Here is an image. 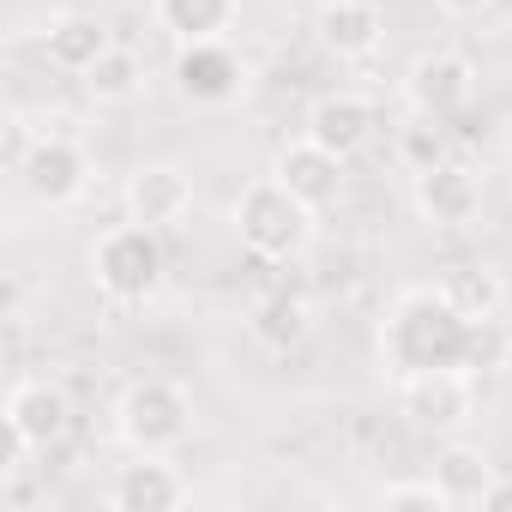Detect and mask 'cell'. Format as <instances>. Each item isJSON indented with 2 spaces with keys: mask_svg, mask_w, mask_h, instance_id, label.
<instances>
[{
  "mask_svg": "<svg viewBox=\"0 0 512 512\" xmlns=\"http://www.w3.org/2000/svg\"><path fill=\"white\" fill-rule=\"evenodd\" d=\"M380 506L386 512H446V494L434 488V476L428 482H392V488H380Z\"/></svg>",
  "mask_w": 512,
  "mask_h": 512,
  "instance_id": "24",
  "label": "cell"
},
{
  "mask_svg": "<svg viewBox=\"0 0 512 512\" xmlns=\"http://www.w3.org/2000/svg\"><path fill=\"white\" fill-rule=\"evenodd\" d=\"M193 211V175L181 163H139L127 175V217L133 223H151V229H169Z\"/></svg>",
  "mask_w": 512,
  "mask_h": 512,
  "instance_id": "11",
  "label": "cell"
},
{
  "mask_svg": "<svg viewBox=\"0 0 512 512\" xmlns=\"http://www.w3.org/2000/svg\"><path fill=\"white\" fill-rule=\"evenodd\" d=\"M181 500H187V476L163 464V452H133V464H121L109 482L115 512H175Z\"/></svg>",
  "mask_w": 512,
  "mask_h": 512,
  "instance_id": "12",
  "label": "cell"
},
{
  "mask_svg": "<svg viewBox=\"0 0 512 512\" xmlns=\"http://www.w3.org/2000/svg\"><path fill=\"white\" fill-rule=\"evenodd\" d=\"M163 272H169V260H163V241H157L151 223H133V217H127V223L103 229L97 247H91V278H97V290H103L109 302H121V308L151 302V296L163 290Z\"/></svg>",
  "mask_w": 512,
  "mask_h": 512,
  "instance_id": "3",
  "label": "cell"
},
{
  "mask_svg": "<svg viewBox=\"0 0 512 512\" xmlns=\"http://www.w3.org/2000/svg\"><path fill=\"white\" fill-rule=\"evenodd\" d=\"M500 482V470L488 464L482 446L470 440H446L434 452V488L446 494V506H488V488Z\"/></svg>",
  "mask_w": 512,
  "mask_h": 512,
  "instance_id": "17",
  "label": "cell"
},
{
  "mask_svg": "<svg viewBox=\"0 0 512 512\" xmlns=\"http://www.w3.org/2000/svg\"><path fill=\"white\" fill-rule=\"evenodd\" d=\"M398 410L416 422V428H464L470 410H476V374L464 368H440V374H416V380H398Z\"/></svg>",
  "mask_w": 512,
  "mask_h": 512,
  "instance_id": "9",
  "label": "cell"
},
{
  "mask_svg": "<svg viewBox=\"0 0 512 512\" xmlns=\"http://www.w3.org/2000/svg\"><path fill=\"white\" fill-rule=\"evenodd\" d=\"M272 175H278L302 205L326 211V205L338 199V187H344V157H332L326 145H314V139L302 133V139H290V145L272 157Z\"/></svg>",
  "mask_w": 512,
  "mask_h": 512,
  "instance_id": "14",
  "label": "cell"
},
{
  "mask_svg": "<svg viewBox=\"0 0 512 512\" xmlns=\"http://www.w3.org/2000/svg\"><path fill=\"white\" fill-rule=\"evenodd\" d=\"M85 79V91L97 97V103H133L139 97V85H145V61L127 49V43H115L91 73H79Z\"/></svg>",
  "mask_w": 512,
  "mask_h": 512,
  "instance_id": "20",
  "label": "cell"
},
{
  "mask_svg": "<svg viewBox=\"0 0 512 512\" xmlns=\"http://www.w3.org/2000/svg\"><path fill=\"white\" fill-rule=\"evenodd\" d=\"M434 7L446 13V19H470V13H482L488 0H434Z\"/></svg>",
  "mask_w": 512,
  "mask_h": 512,
  "instance_id": "25",
  "label": "cell"
},
{
  "mask_svg": "<svg viewBox=\"0 0 512 512\" xmlns=\"http://www.w3.org/2000/svg\"><path fill=\"white\" fill-rule=\"evenodd\" d=\"M488 506H512V482H506V476H500V482L488 488Z\"/></svg>",
  "mask_w": 512,
  "mask_h": 512,
  "instance_id": "26",
  "label": "cell"
},
{
  "mask_svg": "<svg viewBox=\"0 0 512 512\" xmlns=\"http://www.w3.org/2000/svg\"><path fill=\"white\" fill-rule=\"evenodd\" d=\"M247 85V67L229 43H181L175 55V97L193 109H229Z\"/></svg>",
  "mask_w": 512,
  "mask_h": 512,
  "instance_id": "7",
  "label": "cell"
},
{
  "mask_svg": "<svg viewBox=\"0 0 512 512\" xmlns=\"http://www.w3.org/2000/svg\"><path fill=\"white\" fill-rule=\"evenodd\" d=\"M314 37L338 61H368L386 43V19H380L374 0H326V7L314 13Z\"/></svg>",
  "mask_w": 512,
  "mask_h": 512,
  "instance_id": "13",
  "label": "cell"
},
{
  "mask_svg": "<svg viewBox=\"0 0 512 512\" xmlns=\"http://www.w3.org/2000/svg\"><path fill=\"white\" fill-rule=\"evenodd\" d=\"M235 235L260 260H296L314 241V205H302L278 175H260L235 199Z\"/></svg>",
  "mask_w": 512,
  "mask_h": 512,
  "instance_id": "2",
  "label": "cell"
},
{
  "mask_svg": "<svg viewBox=\"0 0 512 512\" xmlns=\"http://www.w3.org/2000/svg\"><path fill=\"white\" fill-rule=\"evenodd\" d=\"M404 97H410L416 115H428V121H452V115L470 109V97H476V67H470L458 49L416 55L410 73H404Z\"/></svg>",
  "mask_w": 512,
  "mask_h": 512,
  "instance_id": "8",
  "label": "cell"
},
{
  "mask_svg": "<svg viewBox=\"0 0 512 512\" xmlns=\"http://www.w3.org/2000/svg\"><path fill=\"white\" fill-rule=\"evenodd\" d=\"M374 127H380V115H374V103L356 97V91H332V97H320V103L308 109V139L326 145V151L344 157V163L374 139Z\"/></svg>",
  "mask_w": 512,
  "mask_h": 512,
  "instance_id": "15",
  "label": "cell"
},
{
  "mask_svg": "<svg viewBox=\"0 0 512 512\" xmlns=\"http://www.w3.org/2000/svg\"><path fill=\"white\" fill-rule=\"evenodd\" d=\"M109 49H115V31H109L97 13H61V19H49V31H43V55H49V67H61V73H91Z\"/></svg>",
  "mask_w": 512,
  "mask_h": 512,
  "instance_id": "16",
  "label": "cell"
},
{
  "mask_svg": "<svg viewBox=\"0 0 512 512\" xmlns=\"http://www.w3.org/2000/svg\"><path fill=\"white\" fill-rule=\"evenodd\" d=\"M470 314L446 302V290H404L386 320H380V362L392 380H416V374H440V368H464L470 362ZM470 374V368H464Z\"/></svg>",
  "mask_w": 512,
  "mask_h": 512,
  "instance_id": "1",
  "label": "cell"
},
{
  "mask_svg": "<svg viewBox=\"0 0 512 512\" xmlns=\"http://www.w3.org/2000/svg\"><path fill=\"white\" fill-rule=\"evenodd\" d=\"M440 290H446V302H452V308H464L470 320H488V314H500V308H506V284H500L488 266H458V272H446V278H440Z\"/></svg>",
  "mask_w": 512,
  "mask_h": 512,
  "instance_id": "21",
  "label": "cell"
},
{
  "mask_svg": "<svg viewBox=\"0 0 512 512\" xmlns=\"http://www.w3.org/2000/svg\"><path fill=\"white\" fill-rule=\"evenodd\" d=\"M235 13H241V0H151L157 31H169L175 43H223Z\"/></svg>",
  "mask_w": 512,
  "mask_h": 512,
  "instance_id": "18",
  "label": "cell"
},
{
  "mask_svg": "<svg viewBox=\"0 0 512 512\" xmlns=\"http://www.w3.org/2000/svg\"><path fill=\"white\" fill-rule=\"evenodd\" d=\"M247 332L260 338L266 350H296L314 332V308L296 290H272V296H260V302L247 308Z\"/></svg>",
  "mask_w": 512,
  "mask_h": 512,
  "instance_id": "19",
  "label": "cell"
},
{
  "mask_svg": "<svg viewBox=\"0 0 512 512\" xmlns=\"http://www.w3.org/2000/svg\"><path fill=\"white\" fill-rule=\"evenodd\" d=\"M506 356H512V332H506V320L500 314H488V320H476L470 326V374H494V368H506Z\"/></svg>",
  "mask_w": 512,
  "mask_h": 512,
  "instance_id": "22",
  "label": "cell"
},
{
  "mask_svg": "<svg viewBox=\"0 0 512 512\" xmlns=\"http://www.w3.org/2000/svg\"><path fill=\"white\" fill-rule=\"evenodd\" d=\"M398 157L410 163V175L416 169H434L446 157V127L428 121V115H416V127H404V139H398Z\"/></svg>",
  "mask_w": 512,
  "mask_h": 512,
  "instance_id": "23",
  "label": "cell"
},
{
  "mask_svg": "<svg viewBox=\"0 0 512 512\" xmlns=\"http://www.w3.org/2000/svg\"><path fill=\"white\" fill-rule=\"evenodd\" d=\"M115 434L127 452H169L193 434V398L187 386L163 380V374H145L133 380L121 398H115Z\"/></svg>",
  "mask_w": 512,
  "mask_h": 512,
  "instance_id": "4",
  "label": "cell"
},
{
  "mask_svg": "<svg viewBox=\"0 0 512 512\" xmlns=\"http://www.w3.org/2000/svg\"><path fill=\"white\" fill-rule=\"evenodd\" d=\"M410 205L434 229H464L482 211V175L470 163H458V157H440L434 169H416L410 175Z\"/></svg>",
  "mask_w": 512,
  "mask_h": 512,
  "instance_id": "6",
  "label": "cell"
},
{
  "mask_svg": "<svg viewBox=\"0 0 512 512\" xmlns=\"http://www.w3.org/2000/svg\"><path fill=\"white\" fill-rule=\"evenodd\" d=\"M73 422V404L55 380H19L7 392V434L19 452H49Z\"/></svg>",
  "mask_w": 512,
  "mask_h": 512,
  "instance_id": "10",
  "label": "cell"
},
{
  "mask_svg": "<svg viewBox=\"0 0 512 512\" xmlns=\"http://www.w3.org/2000/svg\"><path fill=\"white\" fill-rule=\"evenodd\" d=\"M19 187H25L37 205H49V211L73 205V199L91 187V157H85V145L67 139V133L31 139L25 157H19Z\"/></svg>",
  "mask_w": 512,
  "mask_h": 512,
  "instance_id": "5",
  "label": "cell"
}]
</instances>
